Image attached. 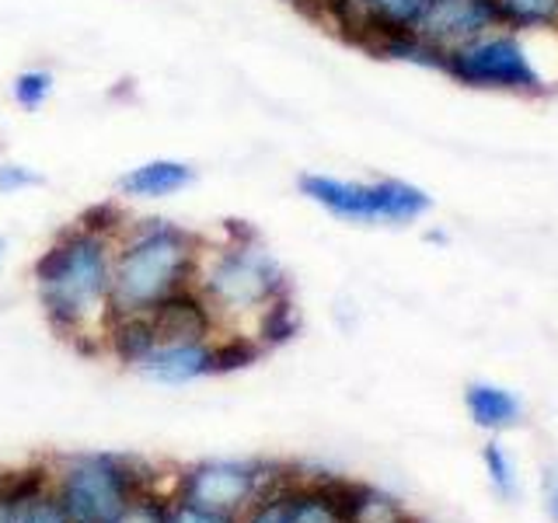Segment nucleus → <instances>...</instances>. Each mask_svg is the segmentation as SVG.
<instances>
[{
  "instance_id": "obj_1",
  "label": "nucleus",
  "mask_w": 558,
  "mask_h": 523,
  "mask_svg": "<svg viewBox=\"0 0 558 523\" xmlns=\"http://www.w3.org/2000/svg\"><path fill=\"white\" fill-rule=\"evenodd\" d=\"M130 220L119 203L92 206L60 227L32 262V283L49 328L77 353H105L101 336L112 318L116 234Z\"/></svg>"
},
{
  "instance_id": "obj_2",
  "label": "nucleus",
  "mask_w": 558,
  "mask_h": 523,
  "mask_svg": "<svg viewBox=\"0 0 558 523\" xmlns=\"http://www.w3.org/2000/svg\"><path fill=\"white\" fill-rule=\"evenodd\" d=\"M206 234L168 217H130L116 234L112 314H144L192 287Z\"/></svg>"
},
{
  "instance_id": "obj_3",
  "label": "nucleus",
  "mask_w": 558,
  "mask_h": 523,
  "mask_svg": "<svg viewBox=\"0 0 558 523\" xmlns=\"http://www.w3.org/2000/svg\"><path fill=\"white\" fill-rule=\"evenodd\" d=\"M192 287L214 307L220 331H241V321L255 325L262 311L290 293V276L258 231L231 220L220 241L206 238Z\"/></svg>"
},
{
  "instance_id": "obj_4",
  "label": "nucleus",
  "mask_w": 558,
  "mask_h": 523,
  "mask_svg": "<svg viewBox=\"0 0 558 523\" xmlns=\"http://www.w3.org/2000/svg\"><path fill=\"white\" fill-rule=\"evenodd\" d=\"M49 492L70 523H112L130 502L157 492V467L130 453H74L49 464Z\"/></svg>"
},
{
  "instance_id": "obj_5",
  "label": "nucleus",
  "mask_w": 558,
  "mask_h": 523,
  "mask_svg": "<svg viewBox=\"0 0 558 523\" xmlns=\"http://www.w3.org/2000/svg\"><path fill=\"white\" fill-rule=\"evenodd\" d=\"M296 192L322 206L325 214L360 227H409L433 209V196L405 179H336V174L304 171Z\"/></svg>"
},
{
  "instance_id": "obj_6",
  "label": "nucleus",
  "mask_w": 558,
  "mask_h": 523,
  "mask_svg": "<svg viewBox=\"0 0 558 523\" xmlns=\"http://www.w3.org/2000/svg\"><path fill=\"white\" fill-rule=\"evenodd\" d=\"M475 92H502V95H545L551 92V77L537 66L534 49L527 46V32L496 28L475 42L444 52V70Z\"/></svg>"
},
{
  "instance_id": "obj_7",
  "label": "nucleus",
  "mask_w": 558,
  "mask_h": 523,
  "mask_svg": "<svg viewBox=\"0 0 558 523\" xmlns=\"http://www.w3.org/2000/svg\"><path fill=\"white\" fill-rule=\"evenodd\" d=\"M290 475L269 461H203L192 464L179 475V496L185 502H196L203 510H214L223 516H241L262 496H272L287 488Z\"/></svg>"
},
{
  "instance_id": "obj_8",
  "label": "nucleus",
  "mask_w": 558,
  "mask_h": 523,
  "mask_svg": "<svg viewBox=\"0 0 558 523\" xmlns=\"http://www.w3.org/2000/svg\"><path fill=\"white\" fill-rule=\"evenodd\" d=\"M496 28H502L496 0H426L423 14L412 25L418 39L440 52L475 42Z\"/></svg>"
},
{
  "instance_id": "obj_9",
  "label": "nucleus",
  "mask_w": 558,
  "mask_h": 523,
  "mask_svg": "<svg viewBox=\"0 0 558 523\" xmlns=\"http://www.w3.org/2000/svg\"><path fill=\"white\" fill-rule=\"evenodd\" d=\"M336 25L349 28V39L371 46L380 35L412 32L426 0H328Z\"/></svg>"
},
{
  "instance_id": "obj_10",
  "label": "nucleus",
  "mask_w": 558,
  "mask_h": 523,
  "mask_svg": "<svg viewBox=\"0 0 558 523\" xmlns=\"http://www.w3.org/2000/svg\"><path fill=\"white\" fill-rule=\"evenodd\" d=\"M147 314H150L157 342H209L220 336L217 314L196 287L174 290Z\"/></svg>"
},
{
  "instance_id": "obj_11",
  "label": "nucleus",
  "mask_w": 558,
  "mask_h": 523,
  "mask_svg": "<svg viewBox=\"0 0 558 523\" xmlns=\"http://www.w3.org/2000/svg\"><path fill=\"white\" fill-rule=\"evenodd\" d=\"M133 370L154 384H192L199 377H214V339L209 342H157Z\"/></svg>"
},
{
  "instance_id": "obj_12",
  "label": "nucleus",
  "mask_w": 558,
  "mask_h": 523,
  "mask_svg": "<svg viewBox=\"0 0 558 523\" xmlns=\"http://www.w3.org/2000/svg\"><path fill=\"white\" fill-rule=\"evenodd\" d=\"M199 171L189 161H179V157H150V161L126 168L116 179V196L119 199H168L179 196L189 185H196Z\"/></svg>"
},
{
  "instance_id": "obj_13",
  "label": "nucleus",
  "mask_w": 558,
  "mask_h": 523,
  "mask_svg": "<svg viewBox=\"0 0 558 523\" xmlns=\"http://www.w3.org/2000/svg\"><path fill=\"white\" fill-rule=\"evenodd\" d=\"M154 345H157V336H154L147 311L144 314H112L109 325H105L101 349L112 360H119L122 366H130V370L150 353Z\"/></svg>"
},
{
  "instance_id": "obj_14",
  "label": "nucleus",
  "mask_w": 558,
  "mask_h": 523,
  "mask_svg": "<svg viewBox=\"0 0 558 523\" xmlns=\"http://www.w3.org/2000/svg\"><path fill=\"white\" fill-rule=\"evenodd\" d=\"M464 405L471 412V418L482 426V429H506V426H517L520 415H523V405L513 391L506 388H496V384H485V380H475L464 388Z\"/></svg>"
},
{
  "instance_id": "obj_15",
  "label": "nucleus",
  "mask_w": 558,
  "mask_h": 523,
  "mask_svg": "<svg viewBox=\"0 0 558 523\" xmlns=\"http://www.w3.org/2000/svg\"><path fill=\"white\" fill-rule=\"evenodd\" d=\"M363 49H371L377 60H398V63H412V66H426V70H444V52L423 42L415 32L380 35V39H374Z\"/></svg>"
},
{
  "instance_id": "obj_16",
  "label": "nucleus",
  "mask_w": 558,
  "mask_h": 523,
  "mask_svg": "<svg viewBox=\"0 0 558 523\" xmlns=\"http://www.w3.org/2000/svg\"><path fill=\"white\" fill-rule=\"evenodd\" d=\"M296 331H301V314H296V307H293V293H287L258 314L255 325L248 328V336L269 353V349L290 342Z\"/></svg>"
},
{
  "instance_id": "obj_17",
  "label": "nucleus",
  "mask_w": 558,
  "mask_h": 523,
  "mask_svg": "<svg viewBox=\"0 0 558 523\" xmlns=\"http://www.w3.org/2000/svg\"><path fill=\"white\" fill-rule=\"evenodd\" d=\"M502 28L513 32H555L558 0H496Z\"/></svg>"
},
{
  "instance_id": "obj_18",
  "label": "nucleus",
  "mask_w": 558,
  "mask_h": 523,
  "mask_svg": "<svg viewBox=\"0 0 558 523\" xmlns=\"http://www.w3.org/2000/svg\"><path fill=\"white\" fill-rule=\"evenodd\" d=\"M266 349H262L248 331H220L214 339V374H234L252 366Z\"/></svg>"
},
{
  "instance_id": "obj_19",
  "label": "nucleus",
  "mask_w": 558,
  "mask_h": 523,
  "mask_svg": "<svg viewBox=\"0 0 558 523\" xmlns=\"http://www.w3.org/2000/svg\"><path fill=\"white\" fill-rule=\"evenodd\" d=\"M52 87H57V77L49 66H25L11 77V101L22 112H39L52 98Z\"/></svg>"
},
{
  "instance_id": "obj_20",
  "label": "nucleus",
  "mask_w": 558,
  "mask_h": 523,
  "mask_svg": "<svg viewBox=\"0 0 558 523\" xmlns=\"http://www.w3.org/2000/svg\"><path fill=\"white\" fill-rule=\"evenodd\" d=\"M287 485H290V482H287ZM238 523H293L287 488H279V492L262 496L258 502H252L248 510H244V513L238 516Z\"/></svg>"
},
{
  "instance_id": "obj_21",
  "label": "nucleus",
  "mask_w": 558,
  "mask_h": 523,
  "mask_svg": "<svg viewBox=\"0 0 558 523\" xmlns=\"http://www.w3.org/2000/svg\"><path fill=\"white\" fill-rule=\"evenodd\" d=\"M485 467H488V478L499 488L506 499H517L520 485H517V467H513V458L506 453L499 443H488L485 447Z\"/></svg>"
},
{
  "instance_id": "obj_22",
  "label": "nucleus",
  "mask_w": 558,
  "mask_h": 523,
  "mask_svg": "<svg viewBox=\"0 0 558 523\" xmlns=\"http://www.w3.org/2000/svg\"><path fill=\"white\" fill-rule=\"evenodd\" d=\"M14 523H70V520H66V513L60 510V502L52 499V492L46 488V492L17 502Z\"/></svg>"
},
{
  "instance_id": "obj_23",
  "label": "nucleus",
  "mask_w": 558,
  "mask_h": 523,
  "mask_svg": "<svg viewBox=\"0 0 558 523\" xmlns=\"http://www.w3.org/2000/svg\"><path fill=\"white\" fill-rule=\"evenodd\" d=\"M168 502L161 492H150V496H140L136 502H130L112 523H168Z\"/></svg>"
},
{
  "instance_id": "obj_24",
  "label": "nucleus",
  "mask_w": 558,
  "mask_h": 523,
  "mask_svg": "<svg viewBox=\"0 0 558 523\" xmlns=\"http://www.w3.org/2000/svg\"><path fill=\"white\" fill-rule=\"evenodd\" d=\"M46 179L32 165L22 161H0V196H17V192L39 188Z\"/></svg>"
},
{
  "instance_id": "obj_25",
  "label": "nucleus",
  "mask_w": 558,
  "mask_h": 523,
  "mask_svg": "<svg viewBox=\"0 0 558 523\" xmlns=\"http://www.w3.org/2000/svg\"><path fill=\"white\" fill-rule=\"evenodd\" d=\"M168 523H238V516H223L214 510H203L196 502L171 499L168 502Z\"/></svg>"
},
{
  "instance_id": "obj_26",
  "label": "nucleus",
  "mask_w": 558,
  "mask_h": 523,
  "mask_svg": "<svg viewBox=\"0 0 558 523\" xmlns=\"http://www.w3.org/2000/svg\"><path fill=\"white\" fill-rule=\"evenodd\" d=\"M541 492H545L548 520L558 523V464H548V467H545V478H541Z\"/></svg>"
},
{
  "instance_id": "obj_27",
  "label": "nucleus",
  "mask_w": 558,
  "mask_h": 523,
  "mask_svg": "<svg viewBox=\"0 0 558 523\" xmlns=\"http://www.w3.org/2000/svg\"><path fill=\"white\" fill-rule=\"evenodd\" d=\"M14 510H17V502L8 492H0V523H14Z\"/></svg>"
},
{
  "instance_id": "obj_28",
  "label": "nucleus",
  "mask_w": 558,
  "mask_h": 523,
  "mask_svg": "<svg viewBox=\"0 0 558 523\" xmlns=\"http://www.w3.org/2000/svg\"><path fill=\"white\" fill-rule=\"evenodd\" d=\"M4 255H8V238L0 234V266H4Z\"/></svg>"
},
{
  "instance_id": "obj_29",
  "label": "nucleus",
  "mask_w": 558,
  "mask_h": 523,
  "mask_svg": "<svg viewBox=\"0 0 558 523\" xmlns=\"http://www.w3.org/2000/svg\"><path fill=\"white\" fill-rule=\"evenodd\" d=\"M0 478H4V471H0Z\"/></svg>"
}]
</instances>
